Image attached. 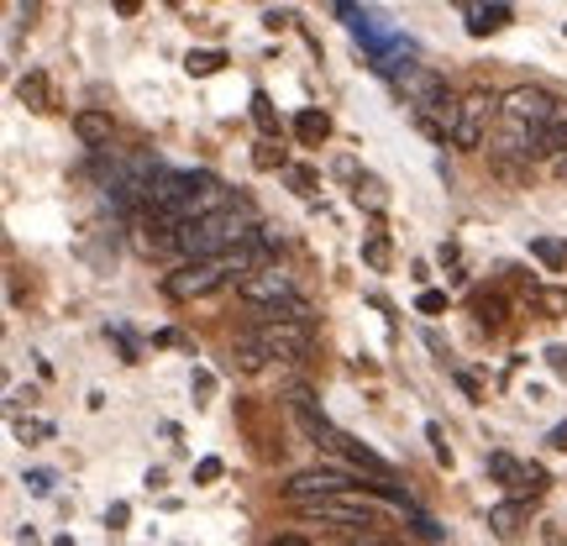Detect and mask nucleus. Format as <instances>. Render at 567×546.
I'll return each mask as SVG.
<instances>
[{"instance_id": "33", "label": "nucleus", "mask_w": 567, "mask_h": 546, "mask_svg": "<svg viewBox=\"0 0 567 546\" xmlns=\"http://www.w3.org/2000/svg\"><path fill=\"white\" fill-rule=\"evenodd\" d=\"M27 488H32V494H53V473H27Z\"/></svg>"}, {"instance_id": "26", "label": "nucleus", "mask_w": 567, "mask_h": 546, "mask_svg": "<svg viewBox=\"0 0 567 546\" xmlns=\"http://www.w3.org/2000/svg\"><path fill=\"white\" fill-rule=\"evenodd\" d=\"M547 488H551L547 467H542V463H526V488H520V494H530V499H536V494H547Z\"/></svg>"}, {"instance_id": "19", "label": "nucleus", "mask_w": 567, "mask_h": 546, "mask_svg": "<svg viewBox=\"0 0 567 546\" xmlns=\"http://www.w3.org/2000/svg\"><path fill=\"white\" fill-rule=\"evenodd\" d=\"M530 253H536L551 274H563V268H567V243H563V237H530Z\"/></svg>"}, {"instance_id": "27", "label": "nucleus", "mask_w": 567, "mask_h": 546, "mask_svg": "<svg viewBox=\"0 0 567 546\" xmlns=\"http://www.w3.org/2000/svg\"><path fill=\"white\" fill-rule=\"evenodd\" d=\"M415 310H421V316H442L446 295H442V289H421V295H415Z\"/></svg>"}, {"instance_id": "34", "label": "nucleus", "mask_w": 567, "mask_h": 546, "mask_svg": "<svg viewBox=\"0 0 567 546\" xmlns=\"http://www.w3.org/2000/svg\"><path fill=\"white\" fill-rule=\"evenodd\" d=\"M289 179H295V189H300V195H310V189H316V174H310V168H289Z\"/></svg>"}, {"instance_id": "4", "label": "nucleus", "mask_w": 567, "mask_h": 546, "mask_svg": "<svg viewBox=\"0 0 567 546\" xmlns=\"http://www.w3.org/2000/svg\"><path fill=\"white\" fill-rule=\"evenodd\" d=\"M258 342H264V352L268 358H279V363H305L310 358V326H300V321H274V316H258V321L247 326Z\"/></svg>"}, {"instance_id": "11", "label": "nucleus", "mask_w": 567, "mask_h": 546, "mask_svg": "<svg viewBox=\"0 0 567 546\" xmlns=\"http://www.w3.org/2000/svg\"><path fill=\"white\" fill-rule=\"evenodd\" d=\"M463 17H467V32H473V38H488V32L509 27V21H515V11H509V6H499V0H494V6H478V0H473V6H463Z\"/></svg>"}, {"instance_id": "15", "label": "nucleus", "mask_w": 567, "mask_h": 546, "mask_svg": "<svg viewBox=\"0 0 567 546\" xmlns=\"http://www.w3.org/2000/svg\"><path fill=\"white\" fill-rule=\"evenodd\" d=\"M295 137H300V147H321L331 137V116L326 111H300L295 116Z\"/></svg>"}, {"instance_id": "32", "label": "nucleus", "mask_w": 567, "mask_h": 546, "mask_svg": "<svg viewBox=\"0 0 567 546\" xmlns=\"http://www.w3.org/2000/svg\"><path fill=\"white\" fill-rule=\"evenodd\" d=\"M126 521H132V509H126L122 499H116V505H105V526H111V530H122Z\"/></svg>"}, {"instance_id": "7", "label": "nucleus", "mask_w": 567, "mask_h": 546, "mask_svg": "<svg viewBox=\"0 0 567 546\" xmlns=\"http://www.w3.org/2000/svg\"><path fill=\"white\" fill-rule=\"evenodd\" d=\"M557 105L563 101H557L551 90H542V84H515V90L505 95V111H499V116H505V122L542 126V132H547V122L557 116Z\"/></svg>"}, {"instance_id": "5", "label": "nucleus", "mask_w": 567, "mask_h": 546, "mask_svg": "<svg viewBox=\"0 0 567 546\" xmlns=\"http://www.w3.org/2000/svg\"><path fill=\"white\" fill-rule=\"evenodd\" d=\"M226 279H231V274H226L221 258H210V264H184V268H174V274L163 279V295H168V300H179V305L184 300H205V295H216Z\"/></svg>"}, {"instance_id": "8", "label": "nucleus", "mask_w": 567, "mask_h": 546, "mask_svg": "<svg viewBox=\"0 0 567 546\" xmlns=\"http://www.w3.org/2000/svg\"><path fill=\"white\" fill-rule=\"evenodd\" d=\"M237 295H243L258 316H268V310H279V305L300 300V289H295V279L284 274V268H264V274H252L247 284H237Z\"/></svg>"}, {"instance_id": "13", "label": "nucleus", "mask_w": 567, "mask_h": 546, "mask_svg": "<svg viewBox=\"0 0 567 546\" xmlns=\"http://www.w3.org/2000/svg\"><path fill=\"white\" fill-rule=\"evenodd\" d=\"M352 200L363 205L368 216H384V210H389V189H384V179H379V174H358V179H352Z\"/></svg>"}, {"instance_id": "30", "label": "nucleus", "mask_w": 567, "mask_h": 546, "mask_svg": "<svg viewBox=\"0 0 567 546\" xmlns=\"http://www.w3.org/2000/svg\"><path fill=\"white\" fill-rule=\"evenodd\" d=\"M342 546H394V542H384L379 530H342Z\"/></svg>"}, {"instance_id": "24", "label": "nucleus", "mask_w": 567, "mask_h": 546, "mask_svg": "<svg viewBox=\"0 0 567 546\" xmlns=\"http://www.w3.org/2000/svg\"><path fill=\"white\" fill-rule=\"evenodd\" d=\"M284 163H289V153L279 147V137H264L258 147H252V168H264L268 174V168H284Z\"/></svg>"}, {"instance_id": "12", "label": "nucleus", "mask_w": 567, "mask_h": 546, "mask_svg": "<svg viewBox=\"0 0 567 546\" xmlns=\"http://www.w3.org/2000/svg\"><path fill=\"white\" fill-rule=\"evenodd\" d=\"M111 132H116V126H111L105 111H80V116H74V137H80L90 153H105V147H111Z\"/></svg>"}, {"instance_id": "38", "label": "nucleus", "mask_w": 567, "mask_h": 546, "mask_svg": "<svg viewBox=\"0 0 567 546\" xmlns=\"http://www.w3.org/2000/svg\"><path fill=\"white\" fill-rule=\"evenodd\" d=\"M179 342H184L179 331H158V337H153V347H179Z\"/></svg>"}, {"instance_id": "17", "label": "nucleus", "mask_w": 567, "mask_h": 546, "mask_svg": "<svg viewBox=\"0 0 567 546\" xmlns=\"http://www.w3.org/2000/svg\"><path fill=\"white\" fill-rule=\"evenodd\" d=\"M184 69H189L195 80H210V74H221V69H226V53H221V48H189Z\"/></svg>"}, {"instance_id": "29", "label": "nucleus", "mask_w": 567, "mask_h": 546, "mask_svg": "<svg viewBox=\"0 0 567 546\" xmlns=\"http://www.w3.org/2000/svg\"><path fill=\"white\" fill-rule=\"evenodd\" d=\"M221 473H226L221 457H200V463H195V484H216Z\"/></svg>"}, {"instance_id": "20", "label": "nucleus", "mask_w": 567, "mask_h": 546, "mask_svg": "<svg viewBox=\"0 0 567 546\" xmlns=\"http://www.w3.org/2000/svg\"><path fill=\"white\" fill-rule=\"evenodd\" d=\"M252 122L264 137H279V111H274V95L268 90H252Z\"/></svg>"}, {"instance_id": "16", "label": "nucleus", "mask_w": 567, "mask_h": 546, "mask_svg": "<svg viewBox=\"0 0 567 546\" xmlns=\"http://www.w3.org/2000/svg\"><path fill=\"white\" fill-rule=\"evenodd\" d=\"M488 478H499L505 488L520 494V488H526V463H515L509 452H488Z\"/></svg>"}, {"instance_id": "10", "label": "nucleus", "mask_w": 567, "mask_h": 546, "mask_svg": "<svg viewBox=\"0 0 567 546\" xmlns=\"http://www.w3.org/2000/svg\"><path fill=\"white\" fill-rule=\"evenodd\" d=\"M17 101H21V105H32V111H59L53 80H48L42 69H32V74H21V80H17Z\"/></svg>"}, {"instance_id": "39", "label": "nucleus", "mask_w": 567, "mask_h": 546, "mask_svg": "<svg viewBox=\"0 0 567 546\" xmlns=\"http://www.w3.org/2000/svg\"><path fill=\"white\" fill-rule=\"evenodd\" d=\"M268 546H310V542H305V536H295V530H289V536H274V542H268Z\"/></svg>"}, {"instance_id": "21", "label": "nucleus", "mask_w": 567, "mask_h": 546, "mask_svg": "<svg viewBox=\"0 0 567 546\" xmlns=\"http://www.w3.org/2000/svg\"><path fill=\"white\" fill-rule=\"evenodd\" d=\"M488 526H494V536L515 542V536H520V505H515V499H509V505H494L488 509Z\"/></svg>"}, {"instance_id": "35", "label": "nucleus", "mask_w": 567, "mask_h": 546, "mask_svg": "<svg viewBox=\"0 0 567 546\" xmlns=\"http://www.w3.org/2000/svg\"><path fill=\"white\" fill-rule=\"evenodd\" d=\"M189 384H195V394H200V405H205V400H210V389H216V379H210V373H205V368H200V373H195Z\"/></svg>"}, {"instance_id": "23", "label": "nucleus", "mask_w": 567, "mask_h": 546, "mask_svg": "<svg viewBox=\"0 0 567 546\" xmlns=\"http://www.w3.org/2000/svg\"><path fill=\"white\" fill-rule=\"evenodd\" d=\"M363 264L373 268V274H389V264H394V247H389V237H368V243H363Z\"/></svg>"}, {"instance_id": "37", "label": "nucleus", "mask_w": 567, "mask_h": 546, "mask_svg": "<svg viewBox=\"0 0 567 546\" xmlns=\"http://www.w3.org/2000/svg\"><path fill=\"white\" fill-rule=\"evenodd\" d=\"M551 446H557V452H567V421L563 425H551V436H547Z\"/></svg>"}, {"instance_id": "3", "label": "nucleus", "mask_w": 567, "mask_h": 546, "mask_svg": "<svg viewBox=\"0 0 567 546\" xmlns=\"http://www.w3.org/2000/svg\"><path fill=\"white\" fill-rule=\"evenodd\" d=\"M284 405H289V415L300 421V431L321 446V452H337V457H342V452H347V431H337V425H331V415L321 410V400H316L310 389L295 384L289 394H284Z\"/></svg>"}, {"instance_id": "25", "label": "nucleus", "mask_w": 567, "mask_h": 546, "mask_svg": "<svg viewBox=\"0 0 567 546\" xmlns=\"http://www.w3.org/2000/svg\"><path fill=\"white\" fill-rule=\"evenodd\" d=\"M473 310H478V326H488V331H499V326H505V300H499V295H478Z\"/></svg>"}, {"instance_id": "28", "label": "nucleus", "mask_w": 567, "mask_h": 546, "mask_svg": "<svg viewBox=\"0 0 567 546\" xmlns=\"http://www.w3.org/2000/svg\"><path fill=\"white\" fill-rule=\"evenodd\" d=\"M425 442H431V452H436V463L452 467V446H446V436H442V425H436V421L425 425Z\"/></svg>"}, {"instance_id": "14", "label": "nucleus", "mask_w": 567, "mask_h": 546, "mask_svg": "<svg viewBox=\"0 0 567 546\" xmlns=\"http://www.w3.org/2000/svg\"><path fill=\"white\" fill-rule=\"evenodd\" d=\"M231 363L243 368V373H264V368H268V352H264V342H258L252 331H243V337L231 342Z\"/></svg>"}, {"instance_id": "1", "label": "nucleus", "mask_w": 567, "mask_h": 546, "mask_svg": "<svg viewBox=\"0 0 567 546\" xmlns=\"http://www.w3.org/2000/svg\"><path fill=\"white\" fill-rule=\"evenodd\" d=\"M258 231H264V226H258V210L247 200H231L226 210L205 216V222L179 226V258L184 264H210V258H226V253L247 247Z\"/></svg>"}, {"instance_id": "36", "label": "nucleus", "mask_w": 567, "mask_h": 546, "mask_svg": "<svg viewBox=\"0 0 567 546\" xmlns=\"http://www.w3.org/2000/svg\"><path fill=\"white\" fill-rule=\"evenodd\" d=\"M547 363L557 368V373H567V347H551V352H547Z\"/></svg>"}, {"instance_id": "22", "label": "nucleus", "mask_w": 567, "mask_h": 546, "mask_svg": "<svg viewBox=\"0 0 567 546\" xmlns=\"http://www.w3.org/2000/svg\"><path fill=\"white\" fill-rule=\"evenodd\" d=\"M542 137H547V158H567V101L557 105V116L547 122Z\"/></svg>"}, {"instance_id": "40", "label": "nucleus", "mask_w": 567, "mask_h": 546, "mask_svg": "<svg viewBox=\"0 0 567 546\" xmlns=\"http://www.w3.org/2000/svg\"><path fill=\"white\" fill-rule=\"evenodd\" d=\"M53 546H74V542H69V536H59V542H53Z\"/></svg>"}, {"instance_id": "9", "label": "nucleus", "mask_w": 567, "mask_h": 546, "mask_svg": "<svg viewBox=\"0 0 567 546\" xmlns=\"http://www.w3.org/2000/svg\"><path fill=\"white\" fill-rule=\"evenodd\" d=\"M494 153L499 158H547V137H542V126H520V122H505L499 126V137H494Z\"/></svg>"}, {"instance_id": "2", "label": "nucleus", "mask_w": 567, "mask_h": 546, "mask_svg": "<svg viewBox=\"0 0 567 546\" xmlns=\"http://www.w3.org/2000/svg\"><path fill=\"white\" fill-rule=\"evenodd\" d=\"M499 111H505V101H499L494 90H467L463 101H457V122H452V147H463V153L484 147L488 122H494Z\"/></svg>"}, {"instance_id": "6", "label": "nucleus", "mask_w": 567, "mask_h": 546, "mask_svg": "<svg viewBox=\"0 0 567 546\" xmlns=\"http://www.w3.org/2000/svg\"><path fill=\"white\" fill-rule=\"evenodd\" d=\"M352 488H368V484L352 478V473L310 467V473H295V478L284 484V499H289V505H305V499H337V494H352Z\"/></svg>"}, {"instance_id": "31", "label": "nucleus", "mask_w": 567, "mask_h": 546, "mask_svg": "<svg viewBox=\"0 0 567 546\" xmlns=\"http://www.w3.org/2000/svg\"><path fill=\"white\" fill-rule=\"evenodd\" d=\"M436 258H442V268H452V279H463V253H457L452 243L436 247Z\"/></svg>"}, {"instance_id": "18", "label": "nucleus", "mask_w": 567, "mask_h": 546, "mask_svg": "<svg viewBox=\"0 0 567 546\" xmlns=\"http://www.w3.org/2000/svg\"><path fill=\"white\" fill-rule=\"evenodd\" d=\"M530 300H536V310H542L547 321H567V289L563 284H542Z\"/></svg>"}]
</instances>
